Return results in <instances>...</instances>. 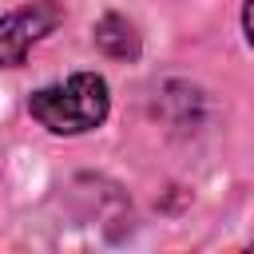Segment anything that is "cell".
I'll return each instance as SVG.
<instances>
[{
	"mask_svg": "<svg viewBox=\"0 0 254 254\" xmlns=\"http://www.w3.org/2000/svg\"><path fill=\"white\" fill-rule=\"evenodd\" d=\"M107 107H111V95H107L103 75H95V71H79L67 83L40 87L28 99V111L56 135H83V131L99 127L107 119Z\"/></svg>",
	"mask_w": 254,
	"mask_h": 254,
	"instance_id": "6da1fadb",
	"label": "cell"
},
{
	"mask_svg": "<svg viewBox=\"0 0 254 254\" xmlns=\"http://www.w3.org/2000/svg\"><path fill=\"white\" fill-rule=\"evenodd\" d=\"M64 20V8L56 0H32L16 12H8L0 20V64L12 67V64H24L28 48L36 40H44L56 24Z\"/></svg>",
	"mask_w": 254,
	"mask_h": 254,
	"instance_id": "7a4b0ae2",
	"label": "cell"
},
{
	"mask_svg": "<svg viewBox=\"0 0 254 254\" xmlns=\"http://www.w3.org/2000/svg\"><path fill=\"white\" fill-rule=\"evenodd\" d=\"M242 28H246V40L254 44V0H246V8H242Z\"/></svg>",
	"mask_w": 254,
	"mask_h": 254,
	"instance_id": "277c9868",
	"label": "cell"
},
{
	"mask_svg": "<svg viewBox=\"0 0 254 254\" xmlns=\"http://www.w3.org/2000/svg\"><path fill=\"white\" fill-rule=\"evenodd\" d=\"M95 44L111 56V60H135L139 56V36L123 16H103L95 24Z\"/></svg>",
	"mask_w": 254,
	"mask_h": 254,
	"instance_id": "3957f363",
	"label": "cell"
}]
</instances>
